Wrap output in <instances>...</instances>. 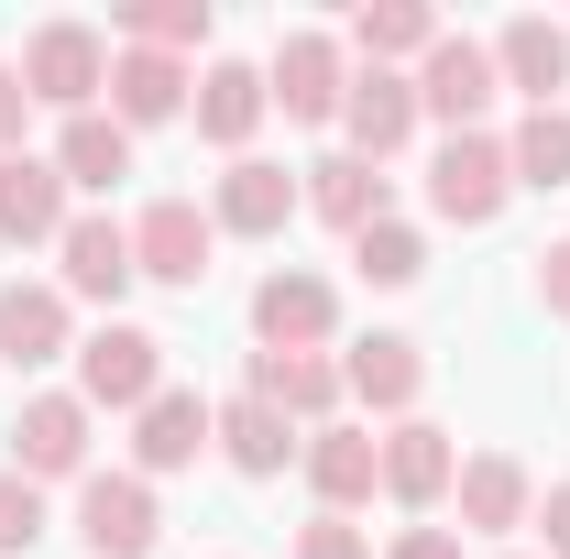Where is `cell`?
<instances>
[{"mask_svg":"<svg viewBox=\"0 0 570 559\" xmlns=\"http://www.w3.org/2000/svg\"><path fill=\"white\" fill-rule=\"evenodd\" d=\"M154 395H165V341H154V330L110 318V330H88V341H77V406H88V418H99V406L142 418Z\"/></svg>","mask_w":570,"mask_h":559,"instance_id":"1","label":"cell"},{"mask_svg":"<svg viewBox=\"0 0 570 559\" xmlns=\"http://www.w3.org/2000/svg\"><path fill=\"white\" fill-rule=\"evenodd\" d=\"M22 88H33V110H99V88H110V45L88 33V22H33L22 33Z\"/></svg>","mask_w":570,"mask_h":559,"instance_id":"2","label":"cell"},{"mask_svg":"<svg viewBox=\"0 0 570 559\" xmlns=\"http://www.w3.org/2000/svg\"><path fill=\"white\" fill-rule=\"evenodd\" d=\"M504 198H515V165H504L494 133H450V143H439V165H428V209L450 219V231L504 219Z\"/></svg>","mask_w":570,"mask_h":559,"instance_id":"3","label":"cell"},{"mask_svg":"<svg viewBox=\"0 0 570 559\" xmlns=\"http://www.w3.org/2000/svg\"><path fill=\"white\" fill-rule=\"evenodd\" d=\"M209 253H219V219L198 198H154L132 219V275L142 285H176V296H198L209 285Z\"/></svg>","mask_w":570,"mask_h":559,"instance_id":"4","label":"cell"},{"mask_svg":"<svg viewBox=\"0 0 570 559\" xmlns=\"http://www.w3.org/2000/svg\"><path fill=\"white\" fill-rule=\"evenodd\" d=\"M341 330V285L307 275V264H275V275L253 285V341L264 351H330Z\"/></svg>","mask_w":570,"mask_h":559,"instance_id":"5","label":"cell"},{"mask_svg":"<svg viewBox=\"0 0 570 559\" xmlns=\"http://www.w3.org/2000/svg\"><path fill=\"white\" fill-rule=\"evenodd\" d=\"M494 45H472V33H439L417 56V110L428 121H450V133H483V110H494Z\"/></svg>","mask_w":570,"mask_h":559,"instance_id":"6","label":"cell"},{"mask_svg":"<svg viewBox=\"0 0 570 559\" xmlns=\"http://www.w3.org/2000/svg\"><path fill=\"white\" fill-rule=\"evenodd\" d=\"M264 88H275L285 121H341V99H352V45H341V33H285Z\"/></svg>","mask_w":570,"mask_h":559,"instance_id":"7","label":"cell"},{"mask_svg":"<svg viewBox=\"0 0 570 559\" xmlns=\"http://www.w3.org/2000/svg\"><path fill=\"white\" fill-rule=\"evenodd\" d=\"M77 538H88V559H142L165 538L154 483H142V472H88V483H77Z\"/></svg>","mask_w":570,"mask_h":559,"instance_id":"8","label":"cell"},{"mask_svg":"<svg viewBox=\"0 0 570 559\" xmlns=\"http://www.w3.org/2000/svg\"><path fill=\"white\" fill-rule=\"evenodd\" d=\"M56 264H67V307H121V285H132V219L110 209H77L67 242H56Z\"/></svg>","mask_w":570,"mask_h":559,"instance_id":"9","label":"cell"},{"mask_svg":"<svg viewBox=\"0 0 570 559\" xmlns=\"http://www.w3.org/2000/svg\"><path fill=\"white\" fill-rule=\"evenodd\" d=\"M417 77H395V67H352V99H341V133H352L362 165H395L406 143H417Z\"/></svg>","mask_w":570,"mask_h":559,"instance_id":"10","label":"cell"},{"mask_svg":"<svg viewBox=\"0 0 570 559\" xmlns=\"http://www.w3.org/2000/svg\"><path fill=\"white\" fill-rule=\"evenodd\" d=\"M11 472L22 483H88V406L77 395H33L11 418Z\"/></svg>","mask_w":570,"mask_h":559,"instance_id":"11","label":"cell"},{"mask_svg":"<svg viewBox=\"0 0 570 559\" xmlns=\"http://www.w3.org/2000/svg\"><path fill=\"white\" fill-rule=\"evenodd\" d=\"M296 461H307V493H318V516H352V504H373V493H384V439H373V428H307V450H296Z\"/></svg>","mask_w":570,"mask_h":559,"instance_id":"12","label":"cell"},{"mask_svg":"<svg viewBox=\"0 0 570 559\" xmlns=\"http://www.w3.org/2000/svg\"><path fill=\"white\" fill-rule=\"evenodd\" d=\"M341 395H352V406H373V418H417V395H428V351L406 341V330H373V341L341 351Z\"/></svg>","mask_w":570,"mask_h":559,"instance_id":"13","label":"cell"},{"mask_svg":"<svg viewBox=\"0 0 570 559\" xmlns=\"http://www.w3.org/2000/svg\"><path fill=\"white\" fill-rule=\"evenodd\" d=\"M209 450L242 472V483H275L285 461L307 450V428L285 418V406H264V395H230V406H209Z\"/></svg>","mask_w":570,"mask_h":559,"instance_id":"14","label":"cell"},{"mask_svg":"<svg viewBox=\"0 0 570 559\" xmlns=\"http://www.w3.org/2000/svg\"><path fill=\"white\" fill-rule=\"evenodd\" d=\"M187 99H198L187 56H154V45H121V56H110V121H121V133L187 121Z\"/></svg>","mask_w":570,"mask_h":559,"instance_id":"15","label":"cell"},{"mask_svg":"<svg viewBox=\"0 0 570 559\" xmlns=\"http://www.w3.org/2000/svg\"><path fill=\"white\" fill-rule=\"evenodd\" d=\"M296 209H307V176H285V165H264V154H230V176H219V198H209V219L242 231V242H275Z\"/></svg>","mask_w":570,"mask_h":559,"instance_id":"16","label":"cell"},{"mask_svg":"<svg viewBox=\"0 0 570 559\" xmlns=\"http://www.w3.org/2000/svg\"><path fill=\"white\" fill-rule=\"evenodd\" d=\"M67 176H56V154H0V242H22V253H33V242H67Z\"/></svg>","mask_w":570,"mask_h":559,"instance_id":"17","label":"cell"},{"mask_svg":"<svg viewBox=\"0 0 570 559\" xmlns=\"http://www.w3.org/2000/svg\"><path fill=\"white\" fill-rule=\"evenodd\" d=\"M450 504H461V538H504V527H527V516H538V483H527V461H515V450H472V461H461V483H450Z\"/></svg>","mask_w":570,"mask_h":559,"instance_id":"18","label":"cell"},{"mask_svg":"<svg viewBox=\"0 0 570 559\" xmlns=\"http://www.w3.org/2000/svg\"><path fill=\"white\" fill-rule=\"evenodd\" d=\"M242 395L285 406L296 428H341V362L330 351H253V384Z\"/></svg>","mask_w":570,"mask_h":559,"instance_id":"19","label":"cell"},{"mask_svg":"<svg viewBox=\"0 0 570 559\" xmlns=\"http://www.w3.org/2000/svg\"><path fill=\"white\" fill-rule=\"evenodd\" d=\"M77 351V307L67 285H0V362L33 373V362H67Z\"/></svg>","mask_w":570,"mask_h":559,"instance_id":"20","label":"cell"},{"mask_svg":"<svg viewBox=\"0 0 570 559\" xmlns=\"http://www.w3.org/2000/svg\"><path fill=\"white\" fill-rule=\"evenodd\" d=\"M198 450H209V395L165 384V395L132 418V472H142V483H165V472H198Z\"/></svg>","mask_w":570,"mask_h":559,"instance_id":"21","label":"cell"},{"mask_svg":"<svg viewBox=\"0 0 570 559\" xmlns=\"http://www.w3.org/2000/svg\"><path fill=\"white\" fill-rule=\"evenodd\" d=\"M494 77L504 88H527V110H560V88H570V33L549 22V11H515L494 33Z\"/></svg>","mask_w":570,"mask_h":559,"instance_id":"22","label":"cell"},{"mask_svg":"<svg viewBox=\"0 0 570 559\" xmlns=\"http://www.w3.org/2000/svg\"><path fill=\"white\" fill-rule=\"evenodd\" d=\"M450 483H461V450H450V428H428V418H395L384 428V493L395 504H450Z\"/></svg>","mask_w":570,"mask_h":559,"instance_id":"23","label":"cell"},{"mask_svg":"<svg viewBox=\"0 0 570 559\" xmlns=\"http://www.w3.org/2000/svg\"><path fill=\"white\" fill-rule=\"evenodd\" d=\"M187 110H198V133H209L219 154H242V143L264 133V110H275V88H264V67H242V56H219V67L198 77V99H187Z\"/></svg>","mask_w":570,"mask_h":559,"instance_id":"24","label":"cell"},{"mask_svg":"<svg viewBox=\"0 0 570 559\" xmlns=\"http://www.w3.org/2000/svg\"><path fill=\"white\" fill-rule=\"evenodd\" d=\"M307 209L330 219V231H373V219H395V198H384V165H362V154H318L307 165Z\"/></svg>","mask_w":570,"mask_h":559,"instance_id":"25","label":"cell"},{"mask_svg":"<svg viewBox=\"0 0 570 559\" xmlns=\"http://www.w3.org/2000/svg\"><path fill=\"white\" fill-rule=\"evenodd\" d=\"M56 176L88 187V198H99V187H121V176H132V133H121L110 110H77L67 133H56Z\"/></svg>","mask_w":570,"mask_h":559,"instance_id":"26","label":"cell"},{"mask_svg":"<svg viewBox=\"0 0 570 559\" xmlns=\"http://www.w3.org/2000/svg\"><path fill=\"white\" fill-rule=\"evenodd\" d=\"M439 45V11L428 0H373V11H352V56L362 67H395V56H428Z\"/></svg>","mask_w":570,"mask_h":559,"instance_id":"27","label":"cell"},{"mask_svg":"<svg viewBox=\"0 0 570 559\" xmlns=\"http://www.w3.org/2000/svg\"><path fill=\"white\" fill-rule=\"evenodd\" d=\"M504 165H515V187H570V99L560 110H527L504 133Z\"/></svg>","mask_w":570,"mask_h":559,"instance_id":"28","label":"cell"},{"mask_svg":"<svg viewBox=\"0 0 570 559\" xmlns=\"http://www.w3.org/2000/svg\"><path fill=\"white\" fill-rule=\"evenodd\" d=\"M352 264L373 285H417L428 275V231H417V219H373V231L352 242Z\"/></svg>","mask_w":570,"mask_h":559,"instance_id":"29","label":"cell"},{"mask_svg":"<svg viewBox=\"0 0 570 559\" xmlns=\"http://www.w3.org/2000/svg\"><path fill=\"white\" fill-rule=\"evenodd\" d=\"M132 45H154V56H198V45H209V0H142Z\"/></svg>","mask_w":570,"mask_h":559,"instance_id":"30","label":"cell"},{"mask_svg":"<svg viewBox=\"0 0 570 559\" xmlns=\"http://www.w3.org/2000/svg\"><path fill=\"white\" fill-rule=\"evenodd\" d=\"M45 549V483L0 472V559H33Z\"/></svg>","mask_w":570,"mask_h":559,"instance_id":"31","label":"cell"},{"mask_svg":"<svg viewBox=\"0 0 570 559\" xmlns=\"http://www.w3.org/2000/svg\"><path fill=\"white\" fill-rule=\"evenodd\" d=\"M285 559H373V527H352V516H307Z\"/></svg>","mask_w":570,"mask_h":559,"instance_id":"32","label":"cell"},{"mask_svg":"<svg viewBox=\"0 0 570 559\" xmlns=\"http://www.w3.org/2000/svg\"><path fill=\"white\" fill-rule=\"evenodd\" d=\"M22 121H33V88L22 67H0V154H22Z\"/></svg>","mask_w":570,"mask_h":559,"instance_id":"33","label":"cell"},{"mask_svg":"<svg viewBox=\"0 0 570 559\" xmlns=\"http://www.w3.org/2000/svg\"><path fill=\"white\" fill-rule=\"evenodd\" d=\"M538 307H549V318H570V242H549V253H538Z\"/></svg>","mask_w":570,"mask_h":559,"instance_id":"34","label":"cell"},{"mask_svg":"<svg viewBox=\"0 0 570 559\" xmlns=\"http://www.w3.org/2000/svg\"><path fill=\"white\" fill-rule=\"evenodd\" d=\"M384 559H461V527H406Z\"/></svg>","mask_w":570,"mask_h":559,"instance_id":"35","label":"cell"},{"mask_svg":"<svg viewBox=\"0 0 570 559\" xmlns=\"http://www.w3.org/2000/svg\"><path fill=\"white\" fill-rule=\"evenodd\" d=\"M527 527H549V559H570V483L538 493V516H527Z\"/></svg>","mask_w":570,"mask_h":559,"instance_id":"36","label":"cell"},{"mask_svg":"<svg viewBox=\"0 0 570 559\" xmlns=\"http://www.w3.org/2000/svg\"><path fill=\"white\" fill-rule=\"evenodd\" d=\"M504 559H515V549H504Z\"/></svg>","mask_w":570,"mask_h":559,"instance_id":"37","label":"cell"}]
</instances>
